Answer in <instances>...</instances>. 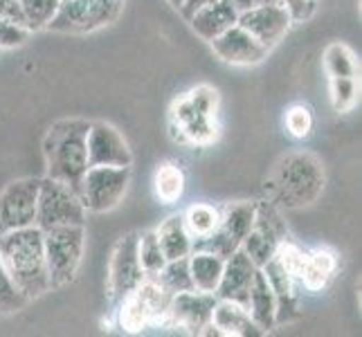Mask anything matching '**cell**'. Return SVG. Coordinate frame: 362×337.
Here are the masks:
<instances>
[{"label": "cell", "mask_w": 362, "mask_h": 337, "mask_svg": "<svg viewBox=\"0 0 362 337\" xmlns=\"http://www.w3.org/2000/svg\"><path fill=\"white\" fill-rule=\"evenodd\" d=\"M0 261L28 302L52 290L43 247V230L36 225L0 236Z\"/></svg>", "instance_id": "1"}, {"label": "cell", "mask_w": 362, "mask_h": 337, "mask_svg": "<svg viewBox=\"0 0 362 337\" xmlns=\"http://www.w3.org/2000/svg\"><path fill=\"white\" fill-rule=\"evenodd\" d=\"M88 129L90 122L86 119H64L47 131L43 140L47 178L77 189L88 171Z\"/></svg>", "instance_id": "2"}, {"label": "cell", "mask_w": 362, "mask_h": 337, "mask_svg": "<svg viewBox=\"0 0 362 337\" xmlns=\"http://www.w3.org/2000/svg\"><path fill=\"white\" fill-rule=\"evenodd\" d=\"M272 205L306 207L317 201L324 189V169L320 160L308 153H291L277 162L268 182Z\"/></svg>", "instance_id": "3"}, {"label": "cell", "mask_w": 362, "mask_h": 337, "mask_svg": "<svg viewBox=\"0 0 362 337\" xmlns=\"http://www.w3.org/2000/svg\"><path fill=\"white\" fill-rule=\"evenodd\" d=\"M218 93L209 85H198L180 97L171 108V133L178 142L209 144L216 140Z\"/></svg>", "instance_id": "4"}, {"label": "cell", "mask_w": 362, "mask_h": 337, "mask_svg": "<svg viewBox=\"0 0 362 337\" xmlns=\"http://www.w3.org/2000/svg\"><path fill=\"white\" fill-rule=\"evenodd\" d=\"M45 261L49 272V285L61 288L74 279L86 247V227L83 225H64L43 232Z\"/></svg>", "instance_id": "5"}, {"label": "cell", "mask_w": 362, "mask_h": 337, "mask_svg": "<svg viewBox=\"0 0 362 337\" xmlns=\"http://www.w3.org/2000/svg\"><path fill=\"white\" fill-rule=\"evenodd\" d=\"M171 306V295L160 288L153 277H146L133 292L122 299L119 326L129 333H137L146 326H165Z\"/></svg>", "instance_id": "6"}, {"label": "cell", "mask_w": 362, "mask_h": 337, "mask_svg": "<svg viewBox=\"0 0 362 337\" xmlns=\"http://www.w3.org/2000/svg\"><path fill=\"white\" fill-rule=\"evenodd\" d=\"M86 207L77 189L72 187L43 178L39 187V201H36V227L47 232L64 225H86Z\"/></svg>", "instance_id": "7"}, {"label": "cell", "mask_w": 362, "mask_h": 337, "mask_svg": "<svg viewBox=\"0 0 362 337\" xmlns=\"http://www.w3.org/2000/svg\"><path fill=\"white\" fill-rule=\"evenodd\" d=\"M124 0H61L47 30L66 34H88L115 23Z\"/></svg>", "instance_id": "8"}, {"label": "cell", "mask_w": 362, "mask_h": 337, "mask_svg": "<svg viewBox=\"0 0 362 337\" xmlns=\"http://www.w3.org/2000/svg\"><path fill=\"white\" fill-rule=\"evenodd\" d=\"M131 182V167H88L77 187L86 211L104 214L115 209L127 196Z\"/></svg>", "instance_id": "9"}, {"label": "cell", "mask_w": 362, "mask_h": 337, "mask_svg": "<svg viewBox=\"0 0 362 337\" xmlns=\"http://www.w3.org/2000/svg\"><path fill=\"white\" fill-rule=\"evenodd\" d=\"M255 214H257V203H230L221 209V218L216 230L207 234L205 239L194 241V249H205V252H214L223 259H228L232 252L241 247L243 239L247 236L250 227L255 223Z\"/></svg>", "instance_id": "10"}, {"label": "cell", "mask_w": 362, "mask_h": 337, "mask_svg": "<svg viewBox=\"0 0 362 337\" xmlns=\"http://www.w3.org/2000/svg\"><path fill=\"white\" fill-rule=\"evenodd\" d=\"M288 239V230L272 203H257L255 223L241 243V249L257 268H264L274 256L277 247Z\"/></svg>", "instance_id": "11"}, {"label": "cell", "mask_w": 362, "mask_h": 337, "mask_svg": "<svg viewBox=\"0 0 362 337\" xmlns=\"http://www.w3.org/2000/svg\"><path fill=\"white\" fill-rule=\"evenodd\" d=\"M39 178H23L7 184L0 194V236L36 225Z\"/></svg>", "instance_id": "12"}, {"label": "cell", "mask_w": 362, "mask_h": 337, "mask_svg": "<svg viewBox=\"0 0 362 337\" xmlns=\"http://www.w3.org/2000/svg\"><path fill=\"white\" fill-rule=\"evenodd\" d=\"M146 279L137 256V232L127 234L117 241L108 266V292L115 299H124Z\"/></svg>", "instance_id": "13"}, {"label": "cell", "mask_w": 362, "mask_h": 337, "mask_svg": "<svg viewBox=\"0 0 362 337\" xmlns=\"http://www.w3.org/2000/svg\"><path fill=\"white\" fill-rule=\"evenodd\" d=\"M293 23L295 20L291 18L288 9H286L279 0L241 11L239 18H236V25H241L247 34H252L255 39L261 45H266L268 49L277 45L284 36L288 34Z\"/></svg>", "instance_id": "14"}, {"label": "cell", "mask_w": 362, "mask_h": 337, "mask_svg": "<svg viewBox=\"0 0 362 337\" xmlns=\"http://www.w3.org/2000/svg\"><path fill=\"white\" fill-rule=\"evenodd\" d=\"M214 304H216V295L211 292L189 290V292L173 295L165 326H176L194 335H205V331L211 324Z\"/></svg>", "instance_id": "15"}, {"label": "cell", "mask_w": 362, "mask_h": 337, "mask_svg": "<svg viewBox=\"0 0 362 337\" xmlns=\"http://www.w3.org/2000/svg\"><path fill=\"white\" fill-rule=\"evenodd\" d=\"M88 167H131L133 153L124 135L106 122H90Z\"/></svg>", "instance_id": "16"}, {"label": "cell", "mask_w": 362, "mask_h": 337, "mask_svg": "<svg viewBox=\"0 0 362 337\" xmlns=\"http://www.w3.org/2000/svg\"><path fill=\"white\" fill-rule=\"evenodd\" d=\"M209 45L214 49V54L230 66H257L270 52L252 34H247L241 25H232L230 30L218 34L216 39H211Z\"/></svg>", "instance_id": "17"}, {"label": "cell", "mask_w": 362, "mask_h": 337, "mask_svg": "<svg viewBox=\"0 0 362 337\" xmlns=\"http://www.w3.org/2000/svg\"><path fill=\"white\" fill-rule=\"evenodd\" d=\"M257 270L259 268L252 264V261H250V256L239 247L236 252H232L226 259V266H223V274H221V283L216 288V297L218 299H230V302L245 306Z\"/></svg>", "instance_id": "18"}, {"label": "cell", "mask_w": 362, "mask_h": 337, "mask_svg": "<svg viewBox=\"0 0 362 337\" xmlns=\"http://www.w3.org/2000/svg\"><path fill=\"white\" fill-rule=\"evenodd\" d=\"M211 326H214L216 335L226 337H257L264 335L257 324L250 317L247 308L230 302V299H218L214 304V313H211Z\"/></svg>", "instance_id": "19"}, {"label": "cell", "mask_w": 362, "mask_h": 337, "mask_svg": "<svg viewBox=\"0 0 362 337\" xmlns=\"http://www.w3.org/2000/svg\"><path fill=\"white\" fill-rule=\"evenodd\" d=\"M236 18H239V11H236V7L230 0H214V3L198 9L189 18V23H192V30L201 36L203 41H211V39H216L218 34L230 30L232 25H236Z\"/></svg>", "instance_id": "20"}, {"label": "cell", "mask_w": 362, "mask_h": 337, "mask_svg": "<svg viewBox=\"0 0 362 337\" xmlns=\"http://www.w3.org/2000/svg\"><path fill=\"white\" fill-rule=\"evenodd\" d=\"M245 308H247L250 317H252V321L264 333L277 326V297H274L270 283L266 281L261 270H257V274H255Z\"/></svg>", "instance_id": "21"}, {"label": "cell", "mask_w": 362, "mask_h": 337, "mask_svg": "<svg viewBox=\"0 0 362 337\" xmlns=\"http://www.w3.org/2000/svg\"><path fill=\"white\" fill-rule=\"evenodd\" d=\"M187 261H189V274L194 281V290L216 295L226 259L214 252H205V249H194V252L187 256Z\"/></svg>", "instance_id": "22"}, {"label": "cell", "mask_w": 362, "mask_h": 337, "mask_svg": "<svg viewBox=\"0 0 362 337\" xmlns=\"http://www.w3.org/2000/svg\"><path fill=\"white\" fill-rule=\"evenodd\" d=\"M158 234V241L162 252H165L167 261L173 259H185L192 254V247H194V239L192 234L187 232L185 227V220L182 214H171L165 220L160 223V227L156 230Z\"/></svg>", "instance_id": "23"}, {"label": "cell", "mask_w": 362, "mask_h": 337, "mask_svg": "<svg viewBox=\"0 0 362 337\" xmlns=\"http://www.w3.org/2000/svg\"><path fill=\"white\" fill-rule=\"evenodd\" d=\"M335 270H338V256H335L331 249L317 247L313 252H306L304 270H302V288L310 292L327 288Z\"/></svg>", "instance_id": "24"}, {"label": "cell", "mask_w": 362, "mask_h": 337, "mask_svg": "<svg viewBox=\"0 0 362 337\" xmlns=\"http://www.w3.org/2000/svg\"><path fill=\"white\" fill-rule=\"evenodd\" d=\"M153 187H156V196L160 203H165V205L178 203L185 191V171L176 162H162L156 171Z\"/></svg>", "instance_id": "25"}, {"label": "cell", "mask_w": 362, "mask_h": 337, "mask_svg": "<svg viewBox=\"0 0 362 337\" xmlns=\"http://www.w3.org/2000/svg\"><path fill=\"white\" fill-rule=\"evenodd\" d=\"M153 279L160 283V288L165 292H169L171 297L194 290V281H192V274H189V261H187V256L167 261L165 268H162L158 274H153Z\"/></svg>", "instance_id": "26"}, {"label": "cell", "mask_w": 362, "mask_h": 337, "mask_svg": "<svg viewBox=\"0 0 362 337\" xmlns=\"http://www.w3.org/2000/svg\"><path fill=\"white\" fill-rule=\"evenodd\" d=\"M218 218H221V209L211 207L207 203H196L182 214L185 227H187V232L192 234L194 241L205 239L207 234L214 232L216 225H218Z\"/></svg>", "instance_id": "27"}, {"label": "cell", "mask_w": 362, "mask_h": 337, "mask_svg": "<svg viewBox=\"0 0 362 337\" xmlns=\"http://www.w3.org/2000/svg\"><path fill=\"white\" fill-rule=\"evenodd\" d=\"M137 256H140V266L146 277H153V274H158L162 268H165L167 256L160 247L156 230L137 234Z\"/></svg>", "instance_id": "28"}, {"label": "cell", "mask_w": 362, "mask_h": 337, "mask_svg": "<svg viewBox=\"0 0 362 337\" xmlns=\"http://www.w3.org/2000/svg\"><path fill=\"white\" fill-rule=\"evenodd\" d=\"M324 66L331 77H358V61L356 54L342 43H333L324 52Z\"/></svg>", "instance_id": "29"}, {"label": "cell", "mask_w": 362, "mask_h": 337, "mask_svg": "<svg viewBox=\"0 0 362 337\" xmlns=\"http://www.w3.org/2000/svg\"><path fill=\"white\" fill-rule=\"evenodd\" d=\"M18 5H21L28 30L34 32V30L47 28V23L57 14L61 0H18Z\"/></svg>", "instance_id": "30"}, {"label": "cell", "mask_w": 362, "mask_h": 337, "mask_svg": "<svg viewBox=\"0 0 362 337\" xmlns=\"http://www.w3.org/2000/svg\"><path fill=\"white\" fill-rule=\"evenodd\" d=\"M360 97L358 77H331V102L338 112H349Z\"/></svg>", "instance_id": "31"}, {"label": "cell", "mask_w": 362, "mask_h": 337, "mask_svg": "<svg viewBox=\"0 0 362 337\" xmlns=\"http://www.w3.org/2000/svg\"><path fill=\"white\" fill-rule=\"evenodd\" d=\"M25 304H28V299H25L23 292L16 288V283L11 281V277L3 266V261H0V317L16 313V310H21Z\"/></svg>", "instance_id": "32"}, {"label": "cell", "mask_w": 362, "mask_h": 337, "mask_svg": "<svg viewBox=\"0 0 362 337\" xmlns=\"http://www.w3.org/2000/svg\"><path fill=\"white\" fill-rule=\"evenodd\" d=\"M286 131L288 135H293L295 140H304V137L310 135L313 131V112H310L308 106L302 104H295L286 110Z\"/></svg>", "instance_id": "33"}, {"label": "cell", "mask_w": 362, "mask_h": 337, "mask_svg": "<svg viewBox=\"0 0 362 337\" xmlns=\"http://www.w3.org/2000/svg\"><path fill=\"white\" fill-rule=\"evenodd\" d=\"M28 39H30V30L25 28V25L0 16V47H3V49L18 47Z\"/></svg>", "instance_id": "34"}, {"label": "cell", "mask_w": 362, "mask_h": 337, "mask_svg": "<svg viewBox=\"0 0 362 337\" xmlns=\"http://www.w3.org/2000/svg\"><path fill=\"white\" fill-rule=\"evenodd\" d=\"M293 20H306L315 11V0H279Z\"/></svg>", "instance_id": "35"}, {"label": "cell", "mask_w": 362, "mask_h": 337, "mask_svg": "<svg viewBox=\"0 0 362 337\" xmlns=\"http://www.w3.org/2000/svg\"><path fill=\"white\" fill-rule=\"evenodd\" d=\"M209 3H214V0H182V5H180V14L189 20L198 9H203L205 5Z\"/></svg>", "instance_id": "36"}, {"label": "cell", "mask_w": 362, "mask_h": 337, "mask_svg": "<svg viewBox=\"0 0 362 337\" xmlns=\"http://www.w3.org/2000/svg\"><path fill=\"white\" fill-rule=\"evenodd\" d=\"M230 3L236 7V11H247L252 7H259V5H268V3H274V0H230Z\"/></svg>", "instance_id": "37"}, {"label": "cell", "mask_w": 362, "mask_h": 337, "mask_svg": "<svg viewBox=\"0 0 362 337\" xmlns=\"http://www.w3.org/2000/svg\"><path fill=\"white\" fill-rule=\"evenodd\" d=\"M169 5H171V7H176V9H180V5H182V0H169Z\"/></svg>", "instance_id": "38"}]
</instances>
